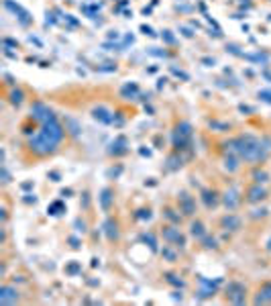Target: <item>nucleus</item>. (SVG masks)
Wrapping results in <instances>:
<instances>
[{
	"mask_svg": "<svg viewBox=\"0 0 271 306\" xmlns=\"http://www.w3.org/2000/svg\"><path fill=\"white\" fill-rule=\"evenodd\" d=\"M63 137H65V127L57 120V116H53L41 123L39 131L29 139V151L37 158H47L51 153H55Z\"/></svg>",
	"mask_w": 271,
	"mask_h": 306,
	"instance_id": "f257e3e1",
	"label": "nucleus"
},
{
	"mask_svg": "<svg viewBox=\"0 0 271 306\" xmlns=\"http://www.w3.org/2000/svg\"><path fill=\"white\" fill-rule=\"evenodd\" d=\"M230 153L247 164H263L269 158V151H271V143L257 139L253 135H239L234 139L228 141Z\"/></svg>",
	"mask_w": 271,
	"mask_h": 306,
	"instance_id": "f03ea898",
	"label": "nucleus"
},
{
	"mask_svg": "<svg viewBox=\"0 0 271 306\" xmlns=\"http://www.w3.org/2000/svg\"><path fill=\"white\" fill-rule=\"evenodd\" d=\"M190 139H192V127H190V123H182L176 129V133H174V145H176V149L178 151L186 149V145H188Z\"/></svg>",
	"mask_w": 271,
	"mask_h": 306,
	"instance_id": "7ed1b4c3",
	"label": "nucleus"
},
{
	"mask_svg": "<svg viewBox=\"0 0 271 306\" xmlns=\"http://www.w3.org/2000/svg\"><path fill=\"white\" fill-rule=\"evenodd\" d=\"M178 204H180V212L184 217H194L196 215V198L190 196L186 190H182L178 194Z\"/></svg>",
	"mask_w": 271,
	"mask_h": 306,
	"instance_id": "20e7f679",
	"label": "nucleus"
},
{
	"mask_svg": "<svg viewBox=\"0 0 271 306\" xmlns=\"http://www.w3.org/2000/svg\"><path fill=\"white\" fill-rule=\"evenodd\" d=\"M161 235H163V239L170 243V245H176V247H186V237L180 233V229H176L174 225H165L163 227V231H161Z\"/></svg>",
	"mask_w": 271,
	"mask_h": 306,
	"instance_id": "39448f33",
	"label": "nucleus"
},
{
	"mask_svg": "<svg viewBox=\"0 0 271 306\" xmlns=\"http://www.w3.org/2000/svg\"><path fill=\"white\" fill-rule=\"evenodd\" d=\"M226 298L234 304H243L247 300V288L239 282H230L228 288H226Z\"/></svg>",
	"mask_w": 271,
	"mask_h": 306,
	"instance_id": "423d86ee",
	"label": "nucleus"
},
{
	"mask_svg": "<svg viewBox=\"0 0 271 306\" xmlns=\"http://www.w3.org/2000/svg\"><path fill=\"white\" fill-rule=\"evenodd\" d=\"M265 198H267V190H265L261 184H253V186H249L247 192H245V200H247L249 204H259V202H263Z\"/></svg>",
	"mask_w": 271,
	"mask_h": 306,
	"instance_id": "0eeeda50",
	"label": "nucleus"
},
{
	"mask_svg": "<svg viewBox=\"0 0 271 306\" xmlns=\"http://www.w3.org/2000/svg\"><path fill=\"white\" fill-rule=\"evenodd\" d=\"M241 227H243L241 217H236V215H232V212H228V215H224V217L220 219V229H224V231L236 233V231H241Z\"/></svg>",
	"mask_w": 271,
	"mask_h": 306,
	"instance_id": "6e6552de",
	"label": "nucleus"
},
{
	"mask_svg": "<svg viewBox=\"0 0 271 306\" xmlns=\"http://www.w3.org/2000/svg\"><path fill=\"white\" fill-rule=\"evenodd\" d=\"M21 300L19 296V290L15 286H3V290H0V304H17Z\"/></svg>",
	"mask_w": 271,
	"mask_h": 306,
	"instance_id": "1a4fd4ad",
	"label": "nucleus"
},
{
	"mask_svg": "<svg viewBox=\"0 0 271 306\" xmlns=\"http://www.w3.org/2000/svg\"><path fill=\"white\" fill-rule=\"evenodd\" d=\"M220 200H222V204H224L228 210H236L239 204H241V196H239V192H236L234 188L226 190V192L220 196Z\"/></svg>",
	"mask_w": 271,
	"mask_h": 306,
	"instance_id": "9d476101",
	"label": "nucleus"
},
{
	"mask_svg": "<svg viewBox=\"0 0 271 306\" xmlns=\"http://www.w3.org/2000/svg\"><path fill=\"white\" fill-rule=\"evenodd\" d=\"M255 304H271V282H263L257 290V296L253 298Z\"/></svg>",
	"mask_w": 271,
	"mask_h": 306,
	"instance_id": "9b49d317",
	"label": "nucleus"
},
{
	"mask_svg": "<svg viewBox=\"0 0 271 306\" xmlns=\"http://www.w3.org/2000/svg\"><path fill=\"white\" fill-rule=\"evenodd\" d=\"M104 235H106V239H108L110 243H116V241H118L120 231H118V223H116L114 219H108V221L104 223Z\"/></svg>",
	"mask_w": 271,
	"mask_h": 306,
	"instance_id": "f8f14e48",
	"label": "nucleus"
},
{
	"mask_svg": "<svg viewBox=\"0 0 271 306\" xmlns=\"http://www.w3.org/2000/svg\"><path fill=\"white\" fill-rule=\"evenodd\" d=\"M112 200H114L112 190H110V188H104V190H102V194H100V206H102V210H104V212H108V210H110Z\"/></svg>",
	"mask_w": 271,
	"mask_h": 306,
	"instance_id": "ddd939ff",
	"label": "nucleus"
},
{
	"mask_svg": "<svg viewBox=\"0 0 271 306\" xmlns=\"http://www.w3.org/2000/svg\"><path fill=\"white\" fill-rule=\"evenodd\" d=\"M202 202L206 204V208H216L218 206V194L210 192V190H204L202 192Z\"/></svg>",
	"mask_w": 271,
	"mask_h": 306,
	"instance_id": "4468645a",
	"label": "nucleus"
},
{
	"mask_svg": "<svg viewBox=\"0 0 271 306\" xmlns=\"http://www.w3.org/2000/svg\"><path fill=\"white\" fill-rule=\"evenodd\" d=\"M190 235L196 237V239H202V237L206 235L204 223H202V221H192V223H190Z\"/></svg>",
	"mask_w": 271,
	"mask_h": 306,
	"instance_id": "2eb2a0df",
	"label": "nucleus"
},
{
	"mask_svg": "<svg viewBox=\"0 0 271 306\" xmlns=\"http://www.w3.org/2000/svg\"><path fill=\"white\" fill-rule=\"evenodd\" d=\"M63 127H65V131H70L74 137H78V135L82 133V127H80L74 118H63Z\"/></svg>",
	"mask_w": 271,
	"mask_h": 306,
	"instance_id": "dca6fc26",
	"label": "nucleus"
},
{
	"mask_svg": "<svg viewBox=\"0 0 271 306\" xmlns=\"http://www.w3.org/2000/svg\"><path fill=\"white\" fill-rule=\"evenodd\" d=\"M239 162H241V160L232 153V156L224 158V168H226L228 172H236V170H239Z\"/></svg>",
	"mask_w": 271,
	"mask_h": 306,
	"instance_id": "f3484780",
	"label": "nucleus"
},
{
	"mask_svg": "<svg viewBox=\"0 0 271 306\" xmlns=\"http://www.w3.org/2000/svg\"><path fill=\"white\" fill-rule=\"evenodd\" d=\"M94 118H98L100 123H110V116H108V110L106 108H94V114H92Z\"/></svg>",
	"mask_w": 271,
	"mask_h": 306,
	"instance_id": "a211bd4d",
	"label": "nucleus"
},
{
	"mask_svg": "<svg viewBox=\"0 0 271 306\" xmlns=\"http://www.w3.org/2000/svg\"><path fill=\"white\" fill-rule=\"evenodd\" d=\"M202 245H204L206 249H218V241H216L214 237H210V235H204V237H202Z\"/></svg>",
	"mask_w": 271,
	"mask_h": 306,
	"instance_id": "6ab92c4d",
	"label": "nucleus"
},
{
	"mask_svg": "<svg viewBox=\"0 0 271 306\" xmlns=\"http://www.w3.org/2000/svg\"><path fill=\"white\" fill-rule=\"evenodd\" d=\"M269 180V176H267V172H263V170H257L255 174H253V182L255 184H263V182H267Z\"/></svg>",
	"mask_w": 271,
	"mask_h": 306,
	"instance_id": "aec40b11",
	"label": "nucleus"
},
{
	"mask_svg": "<svg viewBox=\"0 0 271 306\" xmlns=\"http://www.w3.org/2000/svg\"><path fill=\"white\" fill-rule=\"evenodd\" d=\"M163 215H165V219H170L172 223H180V221H182V217H180V215H176V210H174V208H170V206L165 208V212H163Z\"/></svg>",
	"mask_w": 271,
	"mask_h": 306,
	"instance_id": "412c9836",
	"label": "nucleus"
},
{
	"mask_svg": "<svg viewBox=\"0 0 271 306\" xmlns=\"http://www.w3.org/2000/svg\"><path fill=\"white\" fill-rule=\"evenodd\" d=\"M11 102L19 106V104L23 102V92H21V90H13V92H11Z\"/></svg>",
	"mask_w": 271,
	"mask_h": 306,
	"instance_id": "4be33fe9",
	"label": "nucleus"
},
{
	"mask_svg": "<svg viewBox=\"0 0 271 306\" xmlns=\"http://www.w3.org/2000/svg\"><path fill=\"white\" fill-rule=\"evenodd\" d=\"M165 278H167V282H170V284H174V286H180V288L184 286V282H182V280H178V276H174V273H167Z\"/></svg>",
	"mask_w": 271,
	"mask_h": 306,
	"instance_id": "5701e85b",
	"label": "nucleus"
},
{
	"mask_svg": "<svg viewBox=\"0 0 271 306\" xmlns=\"http://www.w3.org/2000/svg\"><path fill=\"white\" fill-rule=\"evenodd\" d=\"M161 255H163V257H167L170 261H176V253H174L172 249H167V247H163V251H161Z\"/></svg>",
	"mask_w": 271,
	"mask_h": 306,
	"instance_id": "b1692460",
	"label": "nucleus"
},
{
	"mask_svg": "<svg viewBox=\"0 0 271 306\" xmlns=\"http://www.w3.org/2000/svg\"><path fill=\"white\" fill-rule=\"evenodd\" d=\"M137 217H139V219H147V221H149V219H151V210H149V208H147V210L143 208V210H139V215H137Z\"/></svg>",
	"mask_w": 271,
	"mask_h": 306,
	"instance_id": "393cba45",
	"label": "nucleus"
},
{
	"mask_svg": "<svg viewBox=\"0 0 271 306\" xmlns=\"http://www.w3.org/2000/svg\"><path fill=\"white\" fill-rule=\"evenodd\" d=\"M259 96H261L263 100H267V102H271V92H267V90H263V92H259Z\"/></svg>",
	"mask_w": 271,
	"mask_h": 306,
	"instance_id": "a878e982",
	"label": "nucleus"
},
{
	"mask_svg": "<svg viewBox=\"0 0 271 306\" xmlns=\"http://www.w3.org/2000/svg\"><path fill=\"white\" fill-rule=\"evenodd\" d=\"M70 243H72V247H74V249H78V247H80V245H78V239H76V237H72V239H70Z\"/></svg>",
	"mask_w": 271,
	"mask_h": 306,
	"instance_id": "bb28decb",
	"label": "nucleus"
}]
</instances>
